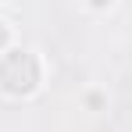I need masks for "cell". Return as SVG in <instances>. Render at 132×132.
Returning <instances> with one entry per match:
<instances>
[{"mask_svg": "<svg viewBox=\"0 0 132 132\" xmlns=\"http://www.w3.org/2000/svg\"><path fill=\"white\" fill-rule=\"evenodd\" d=\"M7 43V29H4V22H0V46Z\"/></svg>", "mask_w": 132, "mask_h": 132, "instance_id": "obj_1", "label": "cell"}, {"mask_svg": "<svg viewBox=\"0 0 132 132\" xmlns=\"http://www.w3.org/2000/svg\"><path fill=\"white\" fill-rule=\"evenodd\" d=\"M89 4H93V7H107L111 0H89Z\"/></svg>", "mask_w": 132, "mask_h": 132, "instance_id": "obj_2", "label": "cell"}]
</instances>
